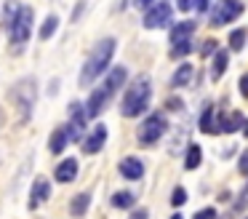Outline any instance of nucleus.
Listing matches in <instances>:
<instances>
[{
	"instance_id": "1",
	"label": "nucleus",
	"mask_w": 248,
	"mask_h": 219,
	"mask_svg": "<svg viewBox=\"0 0 248 219\" xmlns=\"http://www.w3.org/2000/svg\"><path fill=\"white\" fill-rule=\"evenodd\" d=\"M115 51H118V40H115V37H102V40L91 48L88 59L83 62L78 83H80V85H91V83H96L102 75H107L109 72V64H112Z\"/></svg>"
},
{
	"instance_id": "2",
	"label": "nucleus",
	"mask_w": 248,
	"mask_h": 219,
	"mask_svg": "<svg viewBox=\"0 0 248 219\" xmlns=\"http://www.w3.org/2000/svg\"><path fill=\"white\" fill-rule=\"evenodd\" d=\"M152 101V80L147 75H139L128 83V88L123 91V99H120V115L123 118H139L147 115Z\"/></svg>"
},
{
	"instance_id": "3",
	"label": "nucleus",
	"mask_w": 248,
	"mask_h": 219,
	"mask_svg": "<svg viewBox=\"0 0 248 219\" xmlns=\"http://www.w3.org/2000/svg\"><path fill=\"white\" fill-rule=\"evenodd\" d=\"M32 30H35V11H32V5L22 3V5H19V11L14 14V19L6 24L8 46H11V53H14V56L24 53L27 40L32 37Z\"/></svg>"
},
{
	"instance_id": "4",
	"label": "nucleus",
	"mask_w": 248,
	"mask_h": 219,
	"mask_svg": "<svg viewBox=\"0 0 248 219\" xmlns=\"http://www.w3.org/2000/svg\"><path fill=\"white\" fill-rule=\"evenodd\" d=\"M8 99L16 104L22 123H30L32 110H35V101H38V80H35L32 75H27V78H19L16 83L8 88Z\"/></svg>"
},
{
	"instance_id": "5",
	"label": "nucleus",
	"mask_w": 248,
	"mask_h": 219,
	"mask_svg": "<svg viewBox=\"0 0 248 219\" xmlns=\"http://www.w3.org/2000/svg\"><path fill=\"white\" fill-rule=\"evenodd\" d=\"M168 112H150V115L141 118L139 128H136V142H139V147H155L157 142H160L163 136L168 134Z\"/></svg>"
},
{
	"instance_id": "6",
	"label": "nucleus",
	"mask_w": 248,
	"mask_h": 219,
	"mask_svg": "<svg viewBox=\"0 0 248 219\" xmlns=\"http://www.w3.org/2000/svg\"><path fill=\"white\" fill-rule=\"evenodd\" d=\"M243 11H246L243 0H219V3L211 8V27L232 24L237 16H243Z\"/></svg>"
},
{
	"instance_id": "7",
	"label": "nucleus",
	"mask_w": 248,
	"mask_h": 219,
	"mask_svg": "<svg viewBox=\"0 0 248 219\" xmlns=\"http://www.w3.org/2000/svg\"><path fill=\"white\" fill-rule=\"evenodd\" d=\"M171 21H173V8H171V3H166V0L152 3L150 8L144 11V16H141L144 30H163V27H168Z\"/></svg>"
},
{
	"instance_id": "8",
	"label": "nucleus",
	"mask_w": 248,
	"mask_h": 219,
	"mask_svg": "<svg viewBox=\"0 0 248 219\" xmlns=\"http://www.w3.org/2000/svg\"><path fill=\"white\" fill-rule=\"evenodd\" d=\"M107 136H109L107 126H104V123H96V126H93L91 131H86V136H83V142H80L83 152H86V155L102 152L104 144H107Z\"/></svg>"
},
{
	"instance_id": "9",
	"label": "nucleus",
	"mask_w": 248,
	"mask_h": 219,
	"mask_svg": "<svg viewBox=\"0 0 248 219\" xmlns=\"http://www.w3.org/2000/svg\"><path fill=\"white\" fill-rule=\"evenodd\" d=\"M144 171H147L144 160L136 158V155H125V158L118 163V174L123 176L125 182H139L141 176H144Z\"/></svg>"
},
{
	"instance_id": "10",
	"label": "nucleus",
	"mask_w": 248,
	"mask_h": 219,
	"mask_svg": "<svg viewBox=\"0 0 248 219\" xmlns=\"http://www.w3.org/2000/svg\"><path fill=\"white\" fill-rule=\"evenodd\" d=\"M109 99H112V96H109L107 91L102 88V85H99V88H93L91 94H88V99L83 101V104H86V115H88V120H96V118L104 112V107L109 104Z\"/></svg>"
},
{
	"instance_id": "11",
	"label": "nucleus",
	"mask_w": 248,
	"mask_h": 219,
	"mask_svg": "<svg viewBox=\"0 0 248 219\" xmlns=\"http://www.w3.org/2000/svg\"><path fill=\"white\" fill-rule=\"evenodd\" d=\"M51 198V179L46 176H35L32 179V187H30V208H40L46 201Z\"/></svg>"
},
{
	"instance_id": "12",
	"label": "nucleus",
	"mask_w": 248,
	"mask_h": 219,
	"mask_svg": "<svg viewBox=\"0 0 248 219\" xmlns=\"http://www.w3.org/2000/svg\"><path fill=\"white\" fill-rule=\"evenodd\" d=\"M78 171H80L78 158H62L54 168V179L59 182V185H70V182L78 179Z\"/></svg>"
},
{
	"instance_id": "13",
	"label": "nucleus",
	"mask_w": 248,
	"mask_h": 219,
	"mask_svg": "<svg viewBox=\"0 0 248 219\" xmlns=\"http://www.w3.org/2000/svg\"><path fill=\"white\" fill-rule=\"evenodd\" d=\"M125 80H128V69H125L123 64H118V67H109V72L104 75L102 88L107 91L109 96H115V94H118V91L125 85Z\"/></svg>"
},
{
	"instance_id": "14",
	"label": "nucleus",
	"mask_w": 248,
	"mask_h": 219,
	"mask_svg": "<svg viewBox=\"0 0 248 219\" xmlns=\"http://www.w3.org/2000/svg\"><path fill=\"white\" fill-rule=\"evenodd\" d=\"M198 128L208 136H216L219 134V112H216L214 104H205L200 110V118H198Z\"/></svg>"
},
{
	"instance_id": "15",
	"label": "nucleus",
	"mask_w": 248,
	"mask_h": 219,
	"mask_svg": "<svg viewBox=\"0 0 248 219\" xmlns=\"http://www.w3.org/2000/svg\"><path fill=\"white\" fill-rule=\"evenodd\" d=\"M243 123H246V115L237 110L232 112H219V134H235L243 128Z\"/></svg>"
},
{
	"instance_id": "16",
	"label": "nucleus",
	"mask_w": 248,
	"mask_h": 219,
	"mask_svg": "<svg viewBox=\"0 0 248 219\" xmlns=\"http://www.w3.org/2000/svg\"><path fill=\"white\" fill-rule=\"evenodd\" d=\"M227 67H230V51H224V48H219V51L214 53V59H211V80H221L227 72Z\"/></svg>"
},
{
	"instance_id": "17",
	"label": "nucleus",
	"mask_w": 248,
	"mask_h": 219,
	"mask_svg": "<svg viewBox=\"0 0 248 219\" xmlns=\"http://www.w3.org/2000/svg\"><path fill=\"white\" fill-rule=\"evenodd\" d=\"M192 75H195V67L189 62H182L176 69H173V75H171V88H184V85H189Z\"/></svg>"
},
{
	"instance_id": "18",
	"label": "nucleus",
	"mask_w": 248,
	"mask_h": 219,
	"mask_svg": "<svg viewBox=\"0 0 248 219\" xmlns=\"http://www.w3.org/2000/svg\"><path fill=\"white\" fill-rule=\"evenodd\" d=\"M67 144H70V134H67V126H59V128H54V134H51V139H48V150L54 155H62L67 150Z\"/></svg>"
},
{
	"instance_id": "19",
	"label": "nucleus",
	"mask_w": 248,
	"mask_h": 219,
	"mask_svg": "<svg viewBox=\"0 0 248 219\" xmlns=\"http://www.w3.org/2000/svg\"><path fill=\"white\" fill-rule=\"evenodd\" d=\"M109 206L118 208V211L136 208V195L131 190H118V192H112V198H109Z\"/></svg>"
},
{
	"instance_id": "20",
	"label": "nucleus",
	"mask_w": 248,
	"mask_h": 219,
	"mask_svg": "<svg viewBox=\"0 0 248 219\" xmlns=\"http://www.w3.org/2000/svg\"><path fill=\"white\" fill-rule=\"evenodd\" d=\"M195 30H198V24H195L192 19H184V21H176V24H171V43L189 40Z\"/></svg>"
},
{
	"instance_id": "21",
	"label": "nucleus",
	"mask_w": 248,
	"mask_h": 219,
	"mask_svg": "<svg viewBox=\"0 0 248 219\" xmlns=\"http://www.w3.org/2000/svg\"><path fill=\"white\" fill-rule=\"evenodd\" d=\"M246 40H248V30L246 27H235L227 35V51H246Z\"/></svg>"
},
{
	"instance_id": "22",
	"label": "nucleus",
	"mask_w": 248,
	"mask_h": 219,
	"mask_svg": "<svg viewBox=\"0 0 248 219\" xmlns=\"http://www.w3.org/2000/svg\"><path fill=\"white\" fill-rule=\"evenodd\" d=\"M88 208H91V192H78L70 201V214L72 217H86Z\"/></svg>"
},
{
	"instance_id": "23",
	"label": "nucleus",
	"mask_w": 248,
	"mask_h": 219,
	"mask_svg": "<svg viewBox=\"0 0 248 219\" xmlns=\"http://www.w3.org/2000/svg\"><path fill=\"white\" fill-rule=\"evenodd\" d=\"M200 163H203V147L192 142L187 147V152H184V168L195 171V168H200Z\"/></svg>"
},
{
	"instance_id": "24",
	"label": "nucleus",
	"mask_w": 248,
	"mask_h": 219,
	"mask_svg": "<svg viewBox=\"0 0 248 219\" xmlns=\"http://www.w3.org/2000/svg\"><path fill=\"white\" fill-rule=\"evenodd\" d=\"M56 30H59V16L48 14L43 19V24H40V30H38V37H40V40H51V37L56 35Z\"/></svg>"
},
{
	"instance_id": "25",
	"label": "nucleus",
	"mask_w": 248,
	"mask_h": 219,
	"mask_svg": "<svg viewBox=\"0 0 248 219\" xmlns=\"http://www.w3.org/2000/svg\"><path fill=\"white\" fill-rule=\"evenodd\" d=\"M189 53H192V40H179V43H171V51H168V56L171 59H187Z\"/></svg>"
},
{
	"instance_id": "26",
	"label": "nucleus",
	"mask_w": 248,
	"mask_h": 219,
	"mask_svg": "<svg viewBox=\"0 0 248 219\" xmlns=\"http://www.w3.org/2000/svg\"><path fill=\"white\" fill-rule=\"evenodd\" d=\"M19 5H22L19 0H6V3H3V8H0V21H3V27L14 19V14L19 11Z\"/></svg>"
},
{
	"instance_id": "27",
	"label": "nucleus",
	"mask_w": 248,
	"mask_h": 219,
	"mask_svg": "<svg viewBox=\"0 0 248 219\" xmlns=\"http://www.w3.org/2000/svg\"><path fill=\"white\" fill-rule=\"evenodd\" d=\"M184 203H187V190H184L182 185H176V187L171 190V206H173V208H182Z\"/></svg>"
},
{
	"instance_id": "28",
	"label": "nucleus",
	"mask_w": 248,
	"mask_h": 219,
	"mask_svg": "<svg viewBox=\"0 0 248 219\" xmlns=\"http://www.w3.org/2000/svg\"><path fill=\"white\" fill-rule=\"evenodd\" d=\"M216 51H219V43H216L214 40V37H208V40H203V43H200V48H198V53H200V56H214V53Z\"/></svg>"
},
{
	"instance_id": "29",
	"label": "nucleus",
	"mask_w": 248,
	"mask_h": 219,
	"mask_svg": "<svg viewBox=\"0 0 248 219\" xmlns=\"http://www.w3.org/2000/svg\"><path fill=\"white\" fill-rule=\"evenodd\" d=\"M166 110L168 112H179V110H184V101L179 99V96H171V99L166 101Z\"/></svg>"
},
{
	"instance_id": "30",
	"label": "nucleus",
	"mask_w": 248,
	"mask_h": 219,
	"mask_svg": "<svg viewBox=\"0 0 248 219\" xmlns=\"http://www.w3.org/2000/svg\"><path fill=\"white\" fill-rule=\"evenodd\" d=\"M237 91H240L243 99H248V72H243L240 78H237Z\"/></svg>"
},
{
	"instance_id": "31",
	"label": "nucleus",
	"mask_w": 248,
	"mask_h": 219,
	"mask_svg": "<svg viewBox=\"0 0 248 219\" xmlns=\"http://www.w3.org/2000/svg\"><path fill=\"white\" fill-rule=\"evenodd\" d=\"M237 171H240L243 176H248V150H243L240 158H237Z\"/></svg>"
},
{
	"instance_id": "32",
	"label": "nucleus",
	"mask_w": 248,
	"mask_h": 219,
	"mask_svg": "<svg viewBox=\"0 0 248 219\" xmlns=\"http://www.w3.org/2000/svg\"><path fill=\"white\" fill-rule=\"evenodd\" d=\"M192 219H216V208L214 206H205V208H200Z\"/></svg>"
},
{
	"instance_id": "33",
	"label": "nucleus",
	"mask_w": 248,
	"mask_h": 219,
	"mask_svg": "<svg viewBox=\"0 0 248 219\" xmlns=\"http://www.w3.org/2000/svg\"><path fill=\"white\" fill-rule=\"evenodd\" d=\"M195 11L198 14H211V0H195Z\"/></svg>"
},
{
	"instance_id": "34",
	"label": "nucleus",
	"mask_w": 248,
	"mask_h": 219,
	"mask_svg": "<svg viewBox=\"0 0 248 219\" xmlns=\"http://www.w3.org/2000/svg\"><path fill=\"white\" fill-rule=\"evenodd\" d=\"M176 8L182 11V14H187V11H195V0H176Z\"/></svg>"
},
{
	"instance_id": "35",
	"label": "nucleus",
	"mask_w": 248,
	"mask_h": 219,
	"mask_svg": "<svg viewBox=\"0 0 248 219\" xmlns=\"http://www.w3.org/2000/svg\"><path fill=\"white\" fill-rule=\"evenodd\" d=\"M128 219H150V211H147V208H131Z\"/></svg>"
},
{
	"instance_id": "36",
	"label": "nucleus",
	"mask_w": 248,
	"mask_h": 219,
	"mask_svg": "<svg viewBox=\"0 0 248 219\" xmlns=\"http://www.w3.org/2000/svg\"><path fill=\"white\" fill-rule=\"evenodd\" d=\"M86 8H88V5H86V0H80V3L75 5V14H72V21H78V19H80V16H83V11H86Z\"/></svg>"
},
{
	"instance_id": "37",
	"label": "nucleus",
	"mask_w": 248,
	"mask_h": 219,
	"mask_svg": "<svg viewBox=\"0 0 248 219\" xmlns=\"http://www.w3.org/2000/svg\"><path fill=\"white\" fill-rule=\"evenodd\" d=\"M152 3H157V0H134V5H136V8H141V11H147Z\"/></svg>"
},
{
	"instance_id": "38",
	"label": "nucleus",
	"mask_w": 248,
	"mask_h": 219,
	"mask_svg": "<svg viewBox=\"0 0 248 219\" xmlns=\"http://www.w3.org/2000/svg\"><path fill=\"white\" fill-rule=\"evenodd\" d=\"M56 88H59V80H51V85H48V94L54 96V94H56Z\"/></svg>"
},
{
	"instance_id": "39",
	"label": "nucleus",
	"mask_w": 248,
	"mask_h": 219,
	"mask_svg": "<svg viewBox=\"0 0 248 219\" xmlns=\"http://www.w3.org/2000/svg\"><path fill=\"white\" fill-rule=\"evenodd\" d=\"M240 134H243V136H246V139H248V118H246V123H243V128H240Z\"/></svg>"
},
{
	"instance_id": "40",
	"label": "nucleus",
	"mask_w": 248,
	"mask_h": 219,
	"mask_svg": "<svg viewBox=\"0 0 248 219\" xmlns=\"http://www.w3.org/2000/svg\"><path fill=\"white\" fill-rule=\"evenodd\" d=\"M171 219H184V217H182V214H173V217H171Z\"/></svg>"
},
{
	"instance_id": "41",
	"label": "nucleus",
	"mask_w": 248,
	"mask_h": 219,
	"mask_svg": "<svg viewBox=\"0 0 248 219\" xmlns=\"http://www.w3.org/2000/svg\"><path fill=\"white\" fill-rule=\"evenodd\" d=\"M0 115H3V112H0ZM0 126H3V118H0Z\"/></svg>"
},
{
	"instance_id": "42",
	"label": "nucleus",
	"mask_w": 248,
	"mask_h": 219,
	"mask_svg": "<svg viewBox=\"0 0 248 219\" xmlns=\"http://www.w3.org/2000/svg\"><path fill=\"white\" fill-rule=\"evenodd\" d=\"M243 219H248V217H243Z\"/></svg>"
}]
</instances>
